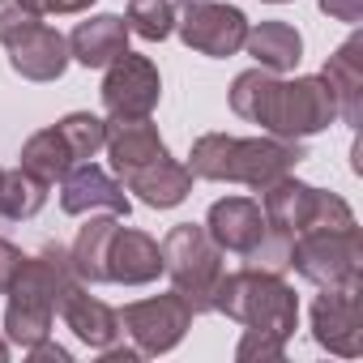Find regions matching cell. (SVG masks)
<instances>
[{
  "instance_id": "cell-32",
  "label": "cell",
  "mask_w": 363,
  "mask_h": 363,
  "mask_svg": "<svg viewBox=\"0 0 363 363\" xmlns=\"http://www.w3.org/2000/svg\"><path fill=\"white\" fill-rule=\"evenodd\" d=\"M22 248H13L9 240H0V295H5V286H9V278H13V269L22 265Z\"/></svg>"
},
{
  "instance_id": "cell-15",
  "label": "cell",
  "mask_w": 363,
  "mask_h": 363,
  "mask_svg": "<svg viewBox=\"0 0 363 363\" xmlns=\"http://www.w3.org/2000/svg\"><path fill=\"white\" fill-rule=\"evenodd\" d=\"M162 274V248L154 235L137 231V227H120L107 252V282L120 286H150Z\"/></svg>"
},
{
  "instance_id": "cell-18",
  "label": "cell",
  "mask_w": 363,
  "mask_h": 363,
  "mask_svg": "<svg viewBox=\"0 0 363 363\" xmlns=\"http://www.w3.org/2000/svg\"><path fill=\"white\" fill-rule=\"evenodd\" d=\"M316 197H320V189L295 179V171H291V175L274 179L269 189H261V214H265L269 227H278L286 235H299L316 218Z\"/></svg>"
},
{
  "instance_id": "cell-34",
  "label": "cell",
  "mask_w": 363,
  "mask_h": 363,
  "mask_svg": "<svg viewBox=\"0 0 363 363\" xmlns=\"http://www.w3.org/2000/svg\"><path fill=\"white\" fill-rule=\"evenodd\" d=\"M9 359V337H0V363Z\"/></svg>"
},
{
  "instance_id": "cell-29",
  "label": "cell",
  "mask_w": 363,
  "mask_h": 363,
  "mask_svg": "<svg viewBox=\"0 0 363 363\" xmlns=\"http://www.w3.org/2000/svg\"><path fill=\"white\" fill-rule=\"evenodd\" d=\"M35 22H43V18L26 5V0H0V43H9L13 35H22Z\"/></svg>"
},
{
  "instance_id": "cell-22",
  "label": "cell",
  "mask_w": 363,
  "mask_h": 363,
  "mask_svg": "<svg viewBox=\"0 0 363 363\" xmlns=\"http://www.w3.org/2000/svg\"><path fill=\"white\" fill-rule=\"evenodd\" d=\"M116 231H120V218L116 214H90V223L77 231V240L69 248V261H73L77 282H86V286L107 282V252H111Z\"/></svg>"
},
{
  "instance_id": "cell-2",
  "label": "cell",
  "mask_w": 363,
  "mask_h": 363,
  "mask_svg": "<svg viewBox=\"0 0 363 363\" xmlns=\"http://www.w3.org/2000/svg\"><path fill=\"white\" fill-rule=\"evenodd\" d=\"M214 312L231 316L244 329L278 333L286 342L299 329V295L282 282V274H265V269H248V265L218 278Z\"/></svg>"
},
{
  "instance_id": "cell-10",
  "label": "cell",
  "mask_w": 363,
  "mask_h": 363,
  "mask_svg": "<svg viewBox=\"0 0 363 363\" xmlns=\"http://www.w3.org/2000/svg\"><path fill=\"white\" fill-rule=\"evenodd\" d=\"M359 299H363V282H354V286H320V295L312 303V337H316L320 350L342 354V359L363 354Z\"/></svg>"
},
{
  "instance_id": "cell-28",
  "label": "cell",
  "mask_w": 363,
  "mask_h": 363,
  "mask_svg": "<svg viewBox=\"0 0 363 363\" xmlns=\"http://www.w3.org/2000/svg\"><path fill=\"white\" fill-rule=\"evenodd\" d=\"M282 354H286V337L265 333V329H244V337L235 346V359L240 363H278Z\"/></svg>"
},
{
  "instance_id": "cell-3",
  "label": "cell",
  "mask_w": 363,
  "mask_h": 363,
  "mask_svg": "<svg viewBox=\"0 0 363 363\" xmlns=\"http://www.w3.org/2000/svg\"><path fill=\"white\" fill-rule=\"evenodd\" d=\"M162 274L171 278V286L184 295L189 312L193 316H206L214 312V291H218V278L227 274L223 265V248L210 240L206 223H179L162 235Z\"/></svg>"
},
{
  "instance_id": "cell-16",
  "label": "cell",
  "mask_w": 363,
  "mask_h": 363,
  "mask_svg": "<svg viewBox=\"0 0 363 363\" xmlns=\"http://www.w3.org/2000/svg\"><path fill=\"white\" fill-rule=\"evenodd\" d=\"M124 184H128V193H137L141 206H150V210H175V206H184L189 193H193V171L167 154L158 162H145V167L128 171Z\"/></svg>"
},
{
  "instance_id": "cell-19",
  "label": "cell",
  "mask_w": 363,
  "mask_h": 363,
  "mask_svg": "<svg viewBox=\"0 0 363 363\" xmlns=\"http://www.w3.org/2000/svg\"><path fill=\"white\" fill-rule=\"evenodd\" d=\"M128 52V22L116 13H99L77 22V30L69 35V56L86 69H107L116 56Z\"/></svg>"
},
{
  "instance_id": "cell-25",
  "label": "cell",
  "mask_w": 363,
  "mask_h": 363,
  "mask_svg": "<svg viewBox=\"0 0 363 363\" xmlns=\"http://www.w3.org/2000/svg\"><path fill=\"white\" fill-rule=\"evenodd\" d=\"M56 133L65 137V145H69V154L77 162H90V158H99V150L107 141V120L103 116H90V111H69L56 124Z\"/></svg>"
},
{
  "instance_id": "cell-13",
  "label": "cell",
  "mask_w": 363,
  "mask_h": 363,
  "mask_svg": "<svg viewBox=\"0 0 363 363\" xmlns=\"http://www.w3.org/2000/svg\"><path fill=\"white\" fill-rule=\"evenodd\" d=\"M60 320H65V329H73V337H77L82 346H90V350H107L111 342L124 337L120 312L107 308L103 299H94L86 282H73V286L65 291V299H60Z\"/></svg>"
},
{
  "instance_id": "cell-8",
  "label": "cell",
  "mask_w": 363,
  "mask_h": 363,
  "mask_svg": "<svg viewBox=\"0 0 363 363\" xmlns=\"http://www.w3.org/2000/svg\"><path fill=\"white\" fill-rule=\"evenodd\" d=\"M103 111L107 120H150V111L162 99V77L150 56H116L103 69Z\"/></svg>"
},
{
  "instance_id": "cell-5",
  "label": "cell",
  "mask_w": 363,
  "mask_h": 363,
  "mask_svg": "<svg viewBox=\"0 0 363 363\" xmlns=\"http://www.w3.org/2000/svg\"><path fill=\"white\" fill-rule=\"evenodd\" d=\"M291 269L312 286H354V282H363V235H359V227L295 235Z\"/></svg>"
},
{
  "instance_id": "cell-33",
  "label": "cell",
  "mask_w": 363,
  "mask_h": 363,
  "mask_svg": "<svg viewBox=\"0 0 363 363\" xmlns=\"http://www.w3.org/2000/svg\"><path fill=\"white\" fill-rule=\"evenodd\" d=\"M26 354L39 363V359H48V363H73V354L60 346V342H52V337H43V342H35V346H26Z\"/></svg>"
},
{
  "instance_id": "cell-21",
  "label": "cell",
  "mask_w": 363,
  "mask_h": 363,
  "mask_svg": "<svg viewBox=\"0 0 363 363\" xmlns=\"http://www.w3.org/2000/svg\"><path fill=\"white\" fill-rule=\"evenodd\" d=\"M244 52L257 60V69L291 73L303 60V35L295 26H286V22H257V26H248Z\"/></svg>"
},
{
  "instance_id": "cell-9",
  "label": "cell",
  "mask_w": 363,
  "mask_h": 363,
  "mask_svg": "<svg viewBox=\"0 0 363 363\" xmlns=\"http://www.w3.org/2000/svg\"><path fill=\"white\" fill-rule=\"evenodd\" d=\"M189 325H193V312H189V303H184L179 291L124 303V312H120V329L133 337V346L141 354H167V350H175L179 342H184Z\"/></svg>"
},
{
  "instance_id": "cell-20",
  "label": "cell",
  "mask_w": 363,
  "mask_h": 363,
  "mask_svg": "<svg viewBox=\"0 0 363 363\" xmlns=\"http://www.w3.org/2000/svg\"><path fill=\"white\" fill-rule=\"evenodd\" d=\"M111 167L120 175L145 167V162H158L167 158V141L158 137V128L150 120H107V141H103Z\"/></svg>"
},
{
  "instance_id": "cell-24",
  "label": "cell",
  "mask_w": 363,
  "mask_h": 363,
  "mask_svg": "<svg viewBox=\"0 0 363 363\" xmlns=\"http://www.w3.org/2000/svg\"><path fill=\"white\" fill-rule=\"evenodd\" d=\"M48 206V184L35 179L30 171H0V218L9 223H22V218H35L39 210Z\"/></svg>"
},
{
  "instance_id": "cell-30",
  "label": "cell",
  "mask_w": 363,
  "mask_h": 363,
  "mask_svg": "<svg viewBox=\"0 0 363 363\" xmlns=\"http://www.w3.org/2000/svg\"><path fill=\"white\" fill-rule=\"evenodd\" d=\"M320 13L333 18V22L359 26V22H363V0H320Z\"/></svg>"
},
{
  "instance_id": "cell-31",
  "label": "cell",
  "mask_w": 363,
  "mask_h": 363,
  "mask_svg": "<svg viewBox=\"0 0 363 363\" xmlns=\"http://www.w3.org/2000/svg\"><path fill=\"white\" fill-rule=\"evenodd\" d=\"M26 5H30L39 18H52V13H86L94 0H26Z\"/></svg>"
},
{
  "instance_id": "cell-26",
  "label": "cell",
  "mask_w": 363,
  "mask_h": 363,
  "mask_svg": "<svg viewBox=\"0 0 363 363\" xmlns=\"http://www.w3.org/2000/svg\"><path fill=\"white\" fill-rule=\"evenodd\" d=\"M128 35L145 43H162L175 30V0H128Z\"/></svg>"
},
{
  "instance_id": "cell-23",
  "label": "cell",
  "mask_w": 363,
  "mask_h": 363,
  "mask_svg": "<svg viewBox=\"0 0 363 363\" xmlns=\"http://www.w3.org/2000/svg\"><path fill=\"white\" fill-rule=\"evenodd\" d=\"M73 162L77 158L69 154V145H65V137L56 128H39L22 145V171H30L35 179H43V184H60Z\"/></svg>"
},
{
  "instance_id": "cell-17",
  "label": "cell",
  "mask_w": 363,
  "mask_h": 363,
  "mask_svg": "<svg viewBox=\"0 0 363 363\" xmlns=\"http://www.w3.org/2000/svg\"><path fill=\"white\" fill-rule=\"evenodd\" d=\"M325 86L337 99V120L342 124H359L363 120V35H350L320 69Z\"/></svg>"
},
{
  "instance_id": "cell-6",
  "label": "cell",
  "mask_w": 363,
  "mask_h": 363,
  "mask_svg": "<svg viewBox=\"0 0 363 363\" xmlns=\"http://www.w3.org/2000/svg\"><path fill=\"white\" fill-rule=\"evenodd\" d=\"M248 18L235 5L223 0H175V30L184 39V48L210 56V60H227L235 52H244L248 39Z\"/></svg>"
},
{
  "instance_id": "cell-12",
  "label": "cell",
  "mask_w": 363,
  "mask_h": 363,
  "mask_svg": "<svg viewBox=\"0 0 363 363\" xmlns=\"http://www.w3.org/2000/svg\"><path fill=\"white\" fill-rule=\"evenodd\" d=\"M5 52H9V65H13V73L18 77H26V82H60L65 77V69H69V39L60 35V30H52L48 22H35V26H26L22 35H13L9 43H5Z\"/></svg>"
},
{
  "instance_id": "cell-4",
  "label": "cell",
  "mask_w": 363,
  "mask_h": 363,
  "mask_svg": "<svg viewBox=\"0 0 363 363\" xmlns=\"http://www.w3.org/2000/svg\"><path fill=\"white\" fill-rule=\"evenodd\" d=\"M252 124H261L274 137L303 141V137H316L329 124H337V99H333V90L325 86L320 73L316 77H295V82L278 77Z\"/></svg>"
},
{
  "instance_id": "cell-27",
  "label": "cell",
  "mask_w": 363,
  "mask_h": 363,
  "mask_svg": "<svg viewBox=\"0 0 363 363\" xmlns=\"http://www.w3.org/2000/svg\"><path fill=\"white\" fill-rule=\"evenodd\" d=\"M291 248H295V235H286L278 227H265L261 244L252 252H244V265L248 269H265V274H286L291 269Z\"/></svg>"
},
{
  "instance_id": "cell-1",
  "label": "cell",
  "mask_w": 363,
  "mask_h": 363,
  "mask_svg": "<svg viewBox=\"0 0 363 363\" xmlns=\"http://www.w3.org/2000/svg\"><path fill=\"white\" fill-rule=\"evenodd\" d=\"M73 282H77V274H73V261L60 244H48L43 252L22 257V265L13 269V278L5 286V295H9L5 337L22 350L52 337V320H56L60 299Z\"/></svg>"
},
{
  "instance_id": "cell-11",
  "label": "cell",
  "mask_w": 363,
  "mask_h": 363,
  "mask_svg": "<svg viewBox=\"0 0 363 363\" xmlns=\"http://www.w3.org/2000/svg\"><path fill=\"white\" fill-rule=\"evenodd\" d=\"M60 210L82 218V214H116V218H128L133 201L124 193V184L116 175H107L103 167L94 162H73L69 175L60 179Z\"/></svg>"
},
{
  "instance_id": "cell-35",
  "label": "cell",
  "mask_w": 363,
  "mask_h": 363,
  "mask_svg": "<svg viewBox=\"0 0 363 363\" xmlns=\"http://www.w3.org/2000/svg\"><path fill=\"white\" fill-rule=\"evenodd\" d=\"M265 5H291V0H265Z\"/></svg>"
},
{
  "instance_id": "cell-14",
  "label": "cell",
  "mask_w": 363,
  "mask_h": 363,
  "mask_svg": "<svg viewBox=\"0 0 363 363\" xmlns=\"http://www.w3.org/2000/svg\"><path fill=\"white\" fill-rule=\"evenodd\" d=\"M265 227H269V223H265V214H261V206H257L252 197H223V201H214L210 214H206L210 240H214L223 252H235V257L252 252V248L261 244Z\"/></svg>"
},
{
  "instance_id": "cell-7",
  "label": "cell",
  "mask_w": 363,
  "mask_h": 363,
  "mask_svg": "<svg viewBox=\"0 0 363 363\" xmlns=\"http://www.w3.org/2000/svg\"><path fill=\"white\" fill-rule=\"evenodd\" d=\"M303 158H308L303 141H291V137H274V133L269 137H231L223 184H244V189L261 193L274 179L291 175Z\"/></svg>"
}]
</instances>
